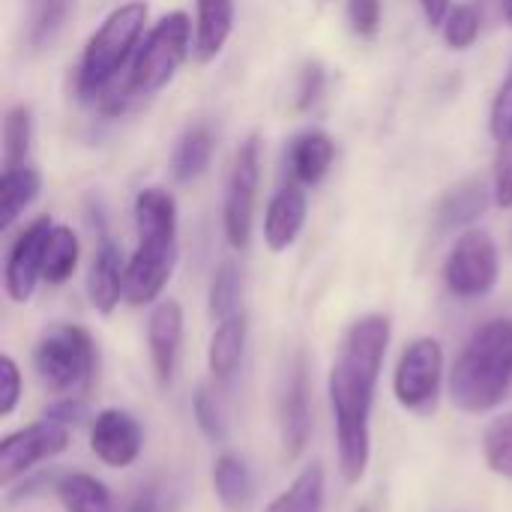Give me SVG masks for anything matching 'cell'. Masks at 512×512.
<instances>
[{"label": "cell", "mask_w": 512, "mask_h": 512, "mask_svg": "<svg viewBox=\"0 0 512 512\" xmlns=\"http://www.w3.org/2000/svg\"><path fill=\"white\" fill-rule=\"evenodd\" d=\"M390 318L363 315L354 321L333 357L327 393L336 423V459L345 483H360L372 459V408L390 348Z\"/></svg>", "instance_id": "obj_1"}, {"label": "cell", "mask_w": 512, "mask_h": 512, "mask_svg": "<svg viewBox=\"0 0 512 512\" xmlns=\"http://www.w3.org/2000/svg\"><path fill=\"white\" fill-rule=\"evenodd\" d=\"M138 246L126 264V303L150 306L165 291L177 261V201L150 186L135 195Z\"/></svg>", "instance_id": "obj_2"}, {"label": "cell", "mask_w": 512, "mask_h": 512, "mask_svg": "<svg viewBox=\"0 0 512 512\" xmlns=\"http://www.w3.org/2000/svg\"><path fill=\"white\" fill-rule=\"evenodd\" d=\"M512 393V318H495L471 333L450 372V399L480 417Z\"/></svg>", "instance_id": "obj_3"}, {"label": "cell", "mask_w": 512, "mask_h": 512, "mask_svg": "<svg viewBox=\"0 0 512 512\" xmlns=\"http://www.w3.org/2000/svg\"><path fill=\"white\" fill-rule=\"evenodd\" d=\"M147 3L129 0L108 12V18L96 27V33L87 39L81 63H78V93L81 99H96L111 81L120 78L129 57L141 48L144 30H147Z\"/></svg>", "instance_id": "obj_4"}, {"label": "cell", "mask_w": 512, "mask_h": 512, "mask_svg": "<svg viewBox=\"0 0 512 512\" xmlns=\"http://www.w3.org/2000/svg\"><path fill=\"white\" fill-rule=\"evenodd\" d=\"M33 369L51 396H87L99 369L96 342L78 324H51L33 348Z\"/></svg>", "instance_id": "obj_5"}, {"label": "cell", "mask_w": 512, "mask_h": 512, "mask_svg": "<svg viewBox=\"0 0 512 512\" xmlns=\"http://www.w3.org/2000/svg\"><path fill=\"white\" fill-rule=\"evenodd\" d=\"M189 39H192V24L186 12H168L150 27L126 72V84L135 93V99H147L159 93L177 75V69L189 54Z\"/></svg>", "instance_id": "obj_6"}, {"label": "cell", "mask_w": 512, "mask_h": 512, "mask_svg": "<svg viewBox=\"0 0 512 512\" xmlns=\"http://www.w3.org/2000/svg\"><path fill=\"white\" fill-rule=\"evenodd\" d=\"M444 387V348L438 339L423 336L414 339L393 372V396L396 402L417 417L435 414Z\"/></svg>", "instance_id": "obj_7"}, {"label": "cell", "mask_w": 512, "mask_h": 512, "mask_svg": "<svg viewBox=\"0 0 512 512\" xmlns=\"http://www.w3.org/2000/svg\"><path fill=\"white\" fill-rule=\"evenodd\" d=\"M501 276V255L486 231H465L444 264V282L450 294L462 300H477L492 294Z\"/></svg>", "instance_id": "obj_8"}, {"label": "cell", "mask_w": 512, "mask_h": 512, "mask_svg": "<svg viewBox=\"0 0 512 512\" xmlns=\"http://www.w3.org/2000/svg\"><path fill=\"white\" fill-rule=\"evenodd\" d=\"M69 441H72V429L48 417L6 435L0 441V483L6 489L15 486V480L36 471V465L66 453Z\"/></svg>", "instance_id": "obj_9"}, {"label": "cell", "mask_w": 512, "mask_h": 512, "mask_svg": "<svg viewBox=\"0 0 512 512\" xmlns=\"http://www.w3.org/2000/svg\"><path fill=\"white\" fill-rule=\"evenodd\" d=\"M258 183H261V141H258V135H249L234 156L225 207H222L225 237L234 249H246V243L252 237Z\"/></svg>", "instance_id": "obj_10"}, {"label": "cell", "mask_w": 512, "mask_h": 512, "mask_svg": "<svg viewBox=\"0 0 512 512\" xmlns=\"http://www.w3.org/2000/svg\"><path fill=\"white\" fill-rule=\"evenodd\" d=\"M51 216L33 219L9 246L6 267H3V288L12 303H27L42 282V267H45V246L51 237Z\"/></svg>", "instance_id": "obj_11"}, {"label": "cell", "mask_w": 512, "mask_h": 512, "mask_svg": "<svg viewBox=\"0 0 512 512\" xmlns=\"http://www.w3.org/2000/svg\"><path fill=\"white\" fill-rule=\"evenodd\" d=\"M90 450L108 468H129L144 450V429L129 411L102 408L90 420Z\"/></svg>", "instance_id": "obj_12"}, {"label": "cell", "mask_w": 512, "mask_h": 512, "mask_svg": "<svg viewBox=\"0 0 512 512\" xmlns=\"http://www.w3.org/2000/svg\"><path fill=\"white\" fill-rule=\"evenodd\" d=\"M309 372L303 354L294 357L282 393H279V432L288 459H300L312 438V402H309Z\"/></svg>", "instance_id": "obj_13"}, {"label": "cell", "mask_w": 512, "mask_h": 512, "mask_svg": "<svg viewBox=\"0 0 512 512\" xmlns=\"http://www.w3.org/2000/svg\"><path fill=\"white\" fill-rule=\"evenodd\" d=\"M183 306L177 300H162L153 306L147 318V348H150V366L159 381V387H171L180 363L183 348Z\"/></svg>", "instance_id": "obj_14"}, {"label": "cell", "mask_w": 512, "mask_h": 512, "mask_svg": "<svg viewBox=\"0 0 512 512\" xmlns=\"http://www.w3.org/2000/svg\"><path fill=\"white\" fill-rule=\"evenodd\" d=\"M87 297L99 315H111L126 300V261L114 240L102 237L87 273Z\"/></svg>", "instance_id": "obj_15"}, {"label": "cell", "mask_w": 512, "mask_h": 512, "mask_svg": "<svg viewBox=\"0 0 512 512\" xmlns=\"http://www.w3.org/2000/svg\"><path fill=\"white\" fill-rule=\"evenodd\" d=\"M306 210H309V201H306V192L297 183L279 189L270 198L267 213H264V243L273 252L291 249L297 243L303 225H306Z\"/></svg>", "instance_id": "obj_16"}, {"label": "cell", "mask_w": 512, "mask_h": 512, "mask_svg": "<svg viewBox=\"0 0 512 512\" xmlns=\"http://www.w3.org/2000/svg\"><path fill=\"white\" fill-rule=\"evenodd\" d=\"M333 156H336V144L327 132H321V129L300 132L288 144V153H285L288 174L294 177L297 186H315L327 177Z\"/></svg>", "instance_id": "obj_17"}, {"label": "cell", "mask_w": 512, "mask_h": 512, "mask_svg": "<svg viewBox=\"0 0 512 512\" xmlns=\"http://www.w3.org/2000/svg\"><path fill=\"white\" fill-rule=\"evenodd\" d=\"M246 339H249V321L243 312L216 324V330L210 336V348H207V369L216 384H228L240 372V363L246 354Z\"/></svg>", "instance_id": "obj_18"}, {"label": "cell", "mask_w": 512, "mask_h": 512, "mask_svg": "<svg viewBox=\"0 0 512 512\" xmlns=\"http://www.w3.org/2000/svg\"><path fill=\"white\" fill-rule=\"evenodd\" d=\"M213 492L225 512H249L255 504V474L237 453H222L213 462Z\"/></svg>", "instance_id": "obj_19"}, {"label": "cell", "mask_w": 512, "mask_h": 512, "mask_svg": "<svg viewBox=\"0 0 512 512\" xmlns=\"http://www.w3.org/2000/svg\"><path fill=\"white\" fill-rule=\"evenodd\" d=\"M54 498L63 512H117L111 489L87 471H60Z\"/></svg>", "instance_id": "obj_20"}, {"label": "cell", "mask_w": 512, "mask_h": 512, "mask_svg": "<svg viewBox=\"0 0 512 512\" xmlns=\"http://www.w3.org/2000/svg\"><path fill=\"white\" fill-rule=\"evenodd\" d=\"M195 9V54L201 63H207L225 48L234 30V0H195Z\"/></svg>", "instance_id": "obj_21"}, {"label": "cell", "mask_w": 512, "mask_h": 512, "mask_svg": "<svg viewBox=\"0 0 512 512\" xmlns=\"http://www.w3.org/2000/svg\"><path fill=\"white\" fill-rule=\"evenodd\" d=\"M42 189V174L24 162V165H15V168H3V177H0V228H12V222L36 201Z\"/></svg>", "instance_id": "obj_22"}, {"label": "cell", "mask_w": 512, "mask_h": 512, "mask_svg": "<svg viewBox=\"0 0 512 512\" xmlns=\"http://www.w3.org/2000/svg\"><path fill=\"white\" fill-rule=\"evenodd\" d=\"M495 192H489V186L483 180H468L462 186H456L438 207V225L441 231H456L465 228L471 222H477L492 201Z\"/></svg>", "instance_id": "obj_23"}, {"label": "cell", "mask_w": 512, "mask_h": 512, "mask_svg": "<svg viewBox=\"0 0 512 512\" xmlns=\"http://www.w3.org/2000/svg\"><path fill=\"white\" fill-rule=\"evenodd\" d=\"M210 159H213V132L204 123L189 126L174 144L171 174L177 183H192L210 168Z\"/></svg>", "instance_id": "obj_24"}, {"label": "cell", "mask_w": 512, "mask_h": 512, "mask_svg": "<svg viewBox=\"0 0 512 512\" xmlns=\"http://www.w3.org/2000/svg\"><path fill=\"white\" fill-rule=\"evenodd\" d=\"M324 489H327V477L324 468L318 462H312L309 468H303L294 483L270 501V507L264 512H321L324 510Z\"/></svg>", "instance_id": "obj_25"}, {"label": "cell", "mask_w": 512, "mask_h": 512, "mask_svg": "<svg viewBox=\"0 0 512 512\" xmlns=\"http://www.w3.org/2000/svg\"><path fill=\"white\" fill-rule=\"evenodd\" d=\"M78 255H81V246H78V237L69 225H54L51 228V237H48V246H45V267H42V282L48 285H63L72 279L75 267H78Z\"/></svg>", "instance_id": "obj_26"}, {"label": "cell", "mask_w": 512, "mask_h": 512, "mask_svg": "<svg viewBox=\"0 0 512 512\" xmlns=\"http://www.w3.org/2000/svg\"><path fill=\"white\" fill-rule=\"evenodd\" d=\"M75 0H30L27 6V39L33 48H48L60 30L66 27V18L72 12Z\"/></svg>", "instance_id": "obj_27"}, {"label": "cell", "mask_w": 512, "mask_h": 512, "mask_svg": "<svg viewBox=\"0 0 512 512\" xmlns=\"http://www.w3.org/2000/svg\"><path fill=\"white\" fill-rule=\"evenodd\" d=\"M192 414H195V423L201 429V435L216 444V447H225L228 438H231V423H228V411H225V402L219 399V393L210 387V384H201L192 396Z\"/></svg>", "instance_id": "obj_28"}, {"label": "cell", "mask_w": 512, "mask_h": 512, "mask_svg": "<svg viewBox=\"0 0 512 512\" xmlns=\"http://www.w3.org/2000/svg\"><path fill=\"white\" fill-rule=\"evenodd\" d=\"M240 297H243V273L234 261H222L219 270L213 273L207 306L213 321H225L240 312Z\"/></svg>", "instance_id": "obj_29"}, {"label": "cell", "mask_w": 512, "mask_h": 512, "mask_svg": "<svg viewBox=\"0 0 512 512\" xmlns=\"http://www.w3.org/2000/svg\"><path fill=\"white\" fill-rule=\"evenodd\" d=\"M483 459L492 474L512 483V411L495 417L483 432Z\"/></svg>", "instance_id": "obj_30"}, {"label": "cell", "mask_w": 512, "mask_h": 512, "mask_svg": "<svg viewBox=\"0 0 512 512\" xmlns=\"http://www.w3.org/2000/svg\"><path fill=\"white\" fill-rule=\"evenodd\" d=\"M30 141H33V117L27 105H15L9 108L6 120H3V168H15L27 162L30 153Z\"/></svg>", "instance_id": "obj_31"}, {"label": "cell", "mask_w": 512, "mask_h": 512, "mask_svg": "<svg viewBox=\"0 0 512 512\" xmlns=\"http://www.w3.org/2000/svg\"><path fill=\"white\" fill-rule=\"evenodd\" d=\"M444 42L456 51H468L480 36V12L471 3H459L444 18Z\"/></svg>", "instance_id": "obj_32"}, {"label": "cell", "mask_w": 512, "mask_h": 512, "mask_svg": "<svg viewBox=\"0 0 512 512\" xmlns=\"http://www.w3.org/2000/svg\"><path fill=\"white\" fill-rule=\"evenodd\" d=\"M180 504V492L171 483L153 480L144 489H138V495L129 501L126 512H174Z\"/></svg>", "instance_id": "obj_33"}, {"label": "cell", "mask_w": 512, "mask_h": 512, "mask_svg": "<svg viewBox=\"0 0 512 512\" xmlns=\"http://www.w3.org/2000/svg\"><path fill=\"white\" fill-rule=\"evenodd\" d=\"M21 387L24 384H21L18 363L9 354H3L0 357V420H9L15 414V408L21 402Z\"/></svg>", "instance_id": "obj_34"}, {"label": "cell", "mask_w": 512, "mask_h": 512, "mask_svg": "<svg viewBox=\"0 0 512 512\" xmlns=\"http://www.w3.org/2000/svg\"><path fill=\"white\" fill-rule=\"evenodd\" d=\"M498 156H495V183H492V192H495V204L510 210L512 207V132L507 138L498 141Z\"/></svg>", "instance_id": "obj_35"}, {"label": "cell", "mask_w": 512, "mask_h": 512, "mask_svg": "<svg viewBox=\"0 0 512 512\" xmlns=\"http://www.w3.org/2000/svg\"><path fill=\"white\" fill-rule=\"evenodd\" d=\"M489 126H492V135L498 141L507 138L512 132V60L507 75H504V81H501V87H498V96L492 102V120H489Z\"/></svg>", "instance_id": "obj_36"}, {"label": "cell", "mask_w": 512, "mask_h": 512, "mask_svg": "<svg viewBox=\"0 0 512 512\" xmlns=\"http://www.w3.org/2000/svg\"><path fill=\"white\" fill-rule=\"evenodd\" d=\"M348 21L357 36H375L381 27V0H348Z\"/></svg>", "instance_id": "obj_37"}, {"label": "cell", "mask_w": 512, "mask_h": 512, "mask_svg": "<svg viewBox=\"0 0 512 512\" xmlns=\"http://www.w3.org/2000/svg\"><path fill=\"white\" fill-rule=\"evenodd\" d=\"M45 417L48 420H57L69 429L81 426L87 420V399L84 396H66V399H54L48 408H45Z\"/></svg>", "instance_id": "obj_38"}, {"label": "cell", "mask_w": 512, "mask_h": 512, "mask_svg": "<svg viewBox=\"0 0 512 512\" xmlns=\"http://www.w3.org/2000/svg\"><path fill=\"white\" fill-rule=\"evenodd\" d=\"M324 69L318 63H309L303 72H300V87H297V108H312L318 102V96L324 93Z\"/></svg>", "instance_id": "obj_39"}, {"label": "cell", "mask_w": 512, "mask_h": 512, "mask_svg": "<svg viewBox=\"0 0 512 512\" xmlns=\"http://www.w3.org/2000/svg\"><path fill=\"white\" fill-rule=\"evenodd\" d=\"M420 9H423L426 21L435 27V24H444V18L450 15L453 3L450 0H420Z\"/></svg>", "instance_id": "obj_40"}, {"label": "cell", "mask_w": 512, "mask_h": 512, "mask_svg": "<svg viewBox=\"0 0 512 512\" xmlns=\"http://www.w3.org/2000/svg\"><path fill=\"white\" fill-rule=\"evenodd\" d=\"M501 6H504V18L512 24V0H501Z\"/></svg>", "instance_id": "obj_41"}]
</instances>
